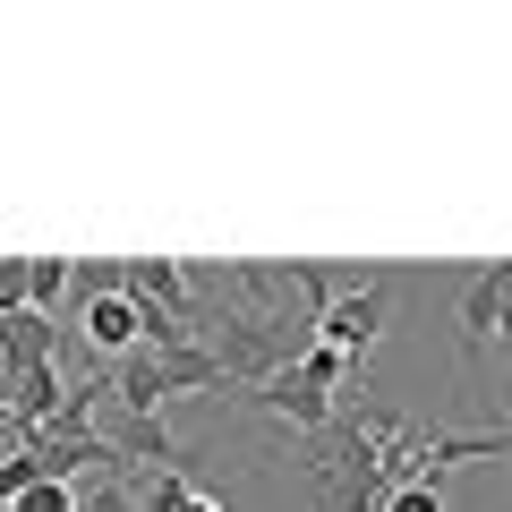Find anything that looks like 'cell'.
<instances>
[{"label":"cell","mask_w":512,"mask_h":512,"mask_svg":"<svg viewBox=\"0 0 512 512\" xmlns=\"http://www.w3.org/2000/svg\"><path fill=\"white\" fill-rule=\"evenodd\" d=\"M77 325H86V350H103L111 367H120L128 350H146V308H137L128 291H103V299H86V308H77Z\"/></svg>","instance_id":"obj_3"},{"label":"cell","mask_w":512,"mask_h":512,"mask_svg":"<svg viewBox=\"0 0 512 512\" xmlns=\"http://www.w3.org/2000/svg\"><path fill=\"white\" fill-rule=\"evenodd\" d=\"M86 504V487H60V478H35V487H18V504L9 512H77Z\"/></svg>","instance_id":"obj_9"},{"label":"cell","mask_w":512,"mask_h":512,"mask_svg":"<svg viewBox=\"0 0 512 512\" xmlns=\"http://www.w3.org/2000/svg\"><path fill=\"white\" fill-rule=\"evenodd\" d=\"M94 436H103L120 461H154V470H180V461H188L180 444H171V427H163V419H146V410H120V402L94 419Z\"/></svg>","instance_id":"obj_2"},{"label":"cell","mask_w":512,"mask_h":512,"mask_svg":"<svg viewBox=\"0 0 512 512\" xmlns=\"http://www.w3.org/2000/svg\"><path fill=\"white\" fill-rule=\"evenodd\" d=\"M77 512H146V495H137V478H111V487H86Z\"/></svg>","instance_id":"obj_10"},{"label":"cell","mask_w":512,"mask_h":512,"mask_svg":"<svg viewBox=\"0 0 512 512\" xmlns=\"http://www.w3.org/2000/svg\"><path fill=\"white\" fill-rule=\"evenodd\" d=\"M239 402H256V410H274V419H291L299 436H325V427H333V410H342L333 393H316V384L299 376V367H282L274 384H256V393H239Z\"/></svg>","instance_id":"obj_4"},{"label":"cell","mask_w":512,"mask_h":512,"mask_svg":"<svg viewBox=\"0 0 512 512\" xmlns=\"http://www.w3.org/2000/svg\"><path fill=\"white\" fill-rule=\"evenodd\" d=\"M69 291H77V265H69V256H26V308L52 316V299H69Z\"/></svg>","instance_id":"obj_8"},{"label":"cell","mask_w":512,"mask_h":512,"mask_svg":"<svg viewBox=\"0 0 512 512\" xmlns=\"http://www.w3.org/2000/svg\"><path fill=\"white\" fill-rule=\"evenodd\" d=\"M180 512H222V504H214V495H188V504H180Z\"/></svg>","instance_id":"obj_13"},{"label":"cell","mask_w":512,"mask_h":512,"mask_svg":"<svg viewBox=\"0 0 512 512\" xmlns=\"http://www.w3.org/2000/svg\"><path fill=\"white\" fill-rule=\"evenodd\" d=\"M120 291L137 299V308H163V316H197V291H188V274L171 265V256H120Z\"/></svg>","instance_id":"obj_5"},{"label":"cell","mask_w":512,"mask_h":512,"mask_svg":"<svg viewBox=\"0 0 512 512\" xmlns=\"http://www.w3.org/2000/svg\"><path fill=\"white\" fill-rule=\"evenodd\" d=\"M461 367H478V350H487V333L504 325V265H487V274L461 282Z\"/></svg>","instance_id":"obj_6"},{"label":"cell","mask_w":512,"mask_h":512,"mask_svg":"<svg viewBox=\"0 0 512 512\" xmlns=\"http://www.w3.org/2000/svg\"><path fill=\"white\" fill-rule=\"evenodd\" d=\"M393 299H402V274H359L325 316H316V342H333L342 359L367 367V350H376L384 325H393Z\"/></svg>","instance_id":"obj_1"},{"label":"cell","mask_w":512,"mask_h":512,"mask_svg":"<svg viewBox=\"0 0 512 512\" xmlns=\"http://www.w3.org/2000/svg\"><path fill=\"white\" fill-rule=\"evenodd\" d=\"M9 504H18V487H9V453H0V512H9Z\"/></svg>","instance_id":"obj_12"},{"label":"cell","mask_w":512,"mask_h":512,"mask_svg":"<svg viewBox=\"0 0 512 512\" xmlns=\"http://www.w3.org/2000/svg\"><path fill=\"white\" fill-rule=\"evenodd\" d=\"M384 512H444V478H419V487H393Z\"/></svg>","instance_id":"obj_11"},{"label":"cell","mask_w":512,"mask_h":512,"mask_svg":"<svg viewBox=\"0 0 512 512\" xmlns=\"http://www.w3.org/2000/svg\"><path fill=\"white\" fill-rule=\"evenodd\" d=\"M60 350V316L43 308H0V367L18 376V367H43Z\"/></svg>","instance_id":"obj_7"}]
</instances>
